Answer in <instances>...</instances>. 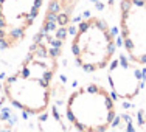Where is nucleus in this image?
Masks as SVG:
<instances>
[{"label": "nucleus", "mask_w": 146, "mask_h": 132, "mask_svg": "<svg viewBox=\"0 0 146 132\" xmlns=\"http://www.w3.org/2000/svg\"><path fill=\"white\" fill-rule=\"evenodd\" d=\"M58 62L51 50L42 42L36 44L14 75L5 79L6 99L31 115H40L51 101V81Z\"/></svg>", "instance_id": "1"}, {"label": "nucleus", "mask_w": 146, "mask_h": 132, "mask_svg": "<svg viewBox=\"0 0 146 132\" xmlns=\"http://www.w3.org/2000/svg\"><path fill=\"white\" fill-rule=\"evenodd\" d=\"M67 117L78 131L104 132L117 115L115 101L107 89L89 82L73 90L67 99Z\"/></svg>", "instance_id": "2"}, {"label": "nucleus", "mask_w": 146, "mask_h": 132, "mask_svg": "<svg viewBox=\"0 0 146 132\" xmlns=\"http://www.w3.org/2000/svg\"><path fill=\"white\" fill-rule=\"evenodd\" d=\"M72 54L86 72L109 67L115 54V37L109 25L95 16L84 19L72 39Z\"/></svg>", "instance_id": "3"}, {"label": "nucleus", "mask_w": 146, "mask_h": 132, "mask_svg": "<svg viewBox=\"0 0 146 132\" xmlns=\"http://www.w3.org/2000/svg\"><path fill=\"white\" fill-rule=\"evenodd\" d=\"M47 0H0V44L17 47L33 28Z\"/></svg>", "instance_id": "4"}, {"label": "nucleus", "mask_w": 146, "mask_h": 132, "mask_svg": "<svg viewBox=\"0 0 146 132\" xmlns=\"http://www.w3.org/2000/svg\"><path fill=\"white\" fill-rule=\"evenodd\" d=\"M120 33L131 61L146 64V0H121Z\"/></svg>", "instance_id": "5"}, {"label": "nucleus", "mask_w": 146, "mask_h": 132, "mask_svg": "<svg viewBox=\"0 0 146 132\" xmlns=\"http://www.w3.org/2000/svg\"><path fill=\"white\" fill-rule=\"evenodd\" d=\"M107 81L113 95L118 99H134L143 87V72L137 67V62L127 61L123 56L110 62Z\"/></svg>", "instance_id": "6"}, {"label": "nucleus", "mask_w": 146, "mask_h": 132, "mask_svg": "<svg viewBox=\"0 0 146 132\" xmlns=\"http://www.w3.org/2000/svg\"><path fill=\"white\" fill-rule=\"evenodd\" d=\"M6 101V93H5V86L2 84V81H0V107L3 106V103Z\"/></svg>", "instance_id": "7"}]
</instances>
